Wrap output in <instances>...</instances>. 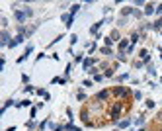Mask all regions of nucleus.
Segmentation results:
<instances>
[{
	"label": "nucleus",
	"mask_w": 162,
	"mask_h": 131,
	"mask_svg": "<svg viewBox=\"0 0 162 131\" xmlns=\"http://www.w3.org/2000/svg\"><path fill=\"white\" fill-rule=\"evenodd\" d=\"M28 16H31V10H30V8H28L25 12H18V10H16V20H18V22H23Z\"/></svg>",
	"instance_id": "obj_1"
},
{
	"label": "nucleus",
	"mask_w": 162,
	"mask_h": 131,
	"mask_svg": "<svg viewBox=\"0 0 162 131\" xmlns=\"http://www.w3.org/2000/svg\"><path fill=\"white\" fill-rule=\"evenodd\" d=\"M121 108H123V104H115V106H113V110H111V119H117L119 117V112H121Z\"/></svg>",
	"instance_id": "obj_2"
},
{
	"label": "nucleus",
	"mask_w": 162,
	"mask_h": 131,
	"mask_svg": "<svg viewBox=\"0 0 162 131\" xmlns=\"http://www.w3.org/2000/svg\"><path fill=\"white\" fill-rule=\"evenodd\" d=\"M22 41H23V37H22V35H16V37H14V41H10V45H8V47H16V45L22 43Z\"/></svg>",
	"instance_id": "obj_3"
},
{
	"label": "nucleus",
	"mask_w": 162,
	"mask_h": 131,
	"mask_svg": "<svg viewBox=\"0 0 162 131\" xmlns=\"http://www.w3.org/2000/svg\"><path fill=\"white\" fill-rule=\"evenodd\" d=\"M113 94H115V96H125L127 90H125L123 86H119V88H115V90H113Z\"/></svg>",
	"instance_id": "obj_4"
},
{
	"label": "nucleus",
	"mask_w": 162,
	"mask_h": 131,
	"mask_svg": "<svg viewBox=\"0 0 162 131\" xmlns=\"http://www.w3.org/2000/svg\"><path fill=\"white\" fill-rule=\"evenodd\" d=\"M8 39H10L8 31H2V39H0V41H2V45H10V41H8Z\"/></svg>",
	"instance_id": "obj_5"
},
{
	"label": "nucleus",
	"mask_w": 162,
	"mask_h": 131,
	"mask_svg": "<svg viewBox=\"0 0 162 131\" xmlns=\"http://www.w3.org/2000/svg\"><path fill=\"white\" fill-rule=\"evenodd\" d=\"M107 96H110V92H107V90H103V92H100V94H98V100H105Z\"/></svg>",
	"instance_id": "obj_6"
},
{
	"label": "nucleus",
	"mask_w": 162,
	"mask_h": 131,
	"mask_svg": "<svg viewBox=\"0 0 162 131\" xmlns=\"http://www.w3.org/2000/svg\"><path fill=\"white\" fill-rule=\"evenodd\" d=\"M152 12H154V8H152L150 4H148V6L145 8V14H152Z\"/></svg>",
	"instance_id": "obj_7"
},
{
	"label": "nucleus",
	"mask_w": 162,
	"mask_h": 131,
	"mask_svg": "<svg viewBox=\"0 0 162 131\" xmlns=\"http://www.w3.org/2000/svg\"><path fill=\"white\" fill-rule=\"evenodd\" d=\"M78 8H80V6H78V4H74V6L70 8V16H72V14H76V12H78Z\"/></svg>",
	"instance_id": "obj_8"
},
{
	"label": "nucleus",
	"mask_w": 162,
	"mask_h": 131,
	"mask_svg": "<svg viewBox=\"0 0 162 131\" xmlns=\"http://www.w3.org/2000/svg\"><path fill=\"white\" fill-rule=\"evenodd\" d=\"M131 123V121H129V119H123V121H119V127H127V125Z\"/></svg>",
	"instance_id": "obj_9"
},
{
	"label": "nucleus",
	"mask_w": 162,
	"mask_h": 131,
	"mask_svg": "<svg viewBox=\"0 0 162 131\" xmlns=\"http://www.w3.org/2000/svg\"><path fill=\"white\" fill-rule=\"evenodd\" d=\"M92 63H94V61H92V59H86V61H84V69H88V67L92 65Z\"/></svg>",
	"instance_id": "obj_10"
},
{
	"label": "nucleus",
	"mask_w": 162,
	"mask_h": 131,
	"mask_svg": "<svg viewBox=\"0 0 162 131\" xmlns=\"http://www.w3.org/2000/svg\"><path fill=\"white\" fill-rule=\"evenodd\" d=\"M127 47V39H123V41H121V43H119V49H121V51H123V49H125Z\"/></svg>",
	"instance_id": "obj_11"
},
{
	"label": "nucleus",
	"mask_w": 162,
	"mask_h": 131,
	"mask_svg": "<svg viewBox=\"0 0 162 131\" xmlns=\"http://www.w3.org/2000/svg\"><path fill=\"white\" fill-rule=\"evenodd\" d=\"M154 28H156V29H160V28H162V20H158V22L154 24Z\"/></svg>",
	"instance_id": "obj_12"
},
{
	"label": "nucleus",
	"mask_w": 162,
	"mask_h": 131,
	"mask_svg": "<svg viewBox=\"0 0 162 131\" xmlns=\"http://www.w3.org/2000/svg\"><path fill=\"white\" fill-rule=\"evenodd\" d=\"M156 14H162V4H158V8H156Z\"/></svg>",
	"instance_id": "obj_13"
},
{
	"label": "nucleus",
	"mask_w": 162,
	"mask_h": 131,
	"mask_svg": "<svg viewBox=\"0 0 162 131\" xmlns=\"http://www.w3.org/2000/svg\"><path fill=\"white\" fill-rule=\"evenodd\" d=\"M113 131H119V129H113Z\"/></svg>",
	"instance_id": "obj_14"
}]
</instances>
